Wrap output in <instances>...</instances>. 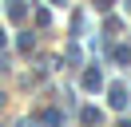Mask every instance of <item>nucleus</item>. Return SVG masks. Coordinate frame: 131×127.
Segmentation results:
<instances>
[{
    "label": "nucleus",
    "mask_w": 131,
    "mask_h": 127,
    "mask_svg": "<svg viewBox=\"0 0 131 127\" xmlns=\"http://www.w3.org/2000/svg\"><path fill=\"white\" fill-rule=\"evenodd\" d=\"M24 12H28L24 0H8V16H12V20H24Z\"/></svg>",
    "instance_id": "obj_2"
},
{
    "label": "nucleus",
    "mask_w": 131,
    "mask_h": 127,
    "mask_svg": "<svg viewBox=\"0 0 131 127\" xmlns=\"http://www.w3.org/2000/svg\"><path fill=\"white\" fill-rule=\"evenodd\" d=\"M99 83H103V76H99V68H91V71H83V87H88V91H95Z\"/></svg>",
    "instance_id": "obj_1"
},
{
    "label": "nucleus",
    "mask_w": 131,
    "mask_h": 127,
    "mask_svg": "<svg viewBox=\"0 0 131 127\" xmlns=\"http://www.w3.org/2000/svg\"><path fill=\"white\" fill-rule=\"evenodd\" d=\"M123 103H127V91L115 83V87H111V107H123Z\"/></svg>",
    "instance_id": "obj_3"
},
{
    "label": "nucleus",
    "mask_w": 131,
    "mask_h": 127,
    "mask_svg": "<svg viewBox=\"0 0 131 127\" xmlns=\"http://www.w3.org/2000/svg\"><path fill=\"white\" fill-rule=\"evenodd\" d=\"M95 4H99V8H111V4H115V0H95Z\"/></svg>",
    "instance_id": "obj_5"
},
{
    "label": "nucleus",
    "mask_w": 131,
    "mask_h": 127,
    "mask_svg": "<svg viewBox=\"0 0 131 127\" xmlns=\"http://www.w3.org/2000/svg\"><path fill=\"white\" fill-rule=\"evenodd\" d=\"M83 123L95 127V123H99V111H95V107H83Z\"/></svg>",
    "instance_id": "obj_4"
}]
</instances>
